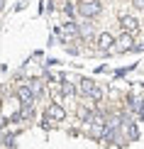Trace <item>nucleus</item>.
Masks as SVG:
<instances>
[{"label": "nucleus", "mask_w": 144, "mask_h": 149, "mask_svg": "<svg viewBox=\"0 0 144 149\" xmlns=\"http://www.w3.org/2000/svg\"><path fill=\"white\" fill-rule=\"evenodd\" d=\"M78 93H81V95H88L90 100H100V98H103V91H100L98 86H95V81H90V78H83V81H81Z\"/></svg>", "instance_id": "nucleus-1"}, {"label": "nucleus", "mask_w": 144, "mask_h": 149, "mask_svg": "<svg viewBox=\"0 0 144 149\" xmlns=\"http://www.w3.org/2000/svg\"><path fill=\"white\" fill-rule=\"evenodd\" d=\"M78 12L83 17H95L100 12V3H98V0H81V3H78Z\"/></svg>", "instance_id": "nucleus-2"}, {"label": "nucleus", "mask_w": 144, "mask_h": 149, "mask_svg": "<svg viewBox=\"0 0 144 149\" xmlns=\"http://www.w3.org/2000/svg\"><path fill=\"white\" fill-rule=\"evenodd\" d=\"M66 117V113H64V108H61L59 103H51L47 108V120H54V122H61Z\"/></svg>", "instance_id": "nucleus-3"}, {"label": "nucleus", "mask_w": 144, "mask_h": 149, "mask_svg": "<svg viewBox=\"0 0 144 149\" xmlns=\"http://www.w3.org/2000/svg\"><path fill=\"white\" fill-rule=\"evenodd\" d=\"M17 98L22 100L24 108H32V105H34V93L29 91V86H22V88L17 91Z\"/></svg>", "instance_id": "nucleus-4"}, {"label": "nucleus", "mask_w": 144, "mask_h": 149, "mask_svg": "<svg viewBox=\"0 0 144 149\" xmlns=\"http://www.w3.org/2000/svg\"><path fill=\"white\" fill-rule=\"evenodd\" d=\"M120 24H122V29H125L127 34H132V32L139 29V22H137L132 15H122V17H120Z\"/></svg>", "instance_id": "nucleus-5"}, {"label": "nucleus", "mask_w": 144, "mask_h": 149, "mask_svg": "<svg viewBox=\"0 0 144 149\" xmlns=\"http://www.w3.org/2000/svg\"><path fill=\"white\" fill-rule=\"evenodd\" d=\"M59 34H61V39H68V37H76L78 34V27L73 22H66L64 27H59Z\"/></svg>", "instance_id": "nucleus-6"}, {"label": "nucleus", "mask_w": 144, "mask_h": 149, "mask_svg": "<svg viewBox=\"0 0 144 149\" xmlns=\"http://www.w3.org/2000/svg\"><path fill=\"white\" fill-rule=\"evenodd\" d=\"M98 44H100V49H110L115 44V37L110 32H103V34H98Z\"/></svg>", "instance_id": "nucleus-7"}, {"label": "nucleus", "mask_w": 144, "mask_h": 149, "mask_svg": "<svg viewBox=\"0 0 144 149\" xmlns=\"http://www.w3.org/2000/svg\"><path fill=\"white\" fill-rule=\"evenodd\" d=\"M117 44H120V49H132V44H134V42H132V34H122Z\"/></svg>", "instance_id": "nucleus-8"}, {"label": "nucleus", "mask_w": 144, "mask_h": 149, "mask_svg": "<svg viewBox=\"0 0 144 149\" xmlns=\"http://www.w3.org/2000/svg\"><path fill=\"white\" fill-rule=\"evenodd\" d=\"M127 134H129V139H132V142L139 139V130H137L134 122H127Z\"/></svg>", "instance_id": "nucleus-9"}, {"label": "nucleus", "mask_w": 144, "mask_h": 149, "mask_svg": "<svg viewBox=\"0 0 144 149\" xmlns=\"http://www.w3.org/2000/svg\"><path fill=\"white\" fill-rule=\"evenodd\" d=\"M61 93H64V95H73V93H76V88H73L68 81H61Z\"/></svg>", "instance_id": "nucleus-10"}, {"label": "nucleus", "mask_w": 144, "mask_h": 149, "mask_svg": "<svg viewBox=\"0 0 144 149\" xmlns=\"http://www.w3.org/2000/svg\"><path fill=\"white\" fill-rule=\"evenodd\" d=\"M5 147H8V149H15V134H8V137H5Z\"/></svg>", "instance_id": "nucleus-11"}, {"label": "nucleus", "mask_w": 144, "mask_h": 149, "mask_svg": "<svg viewBox=\"0 0 144 149\" xmlns=\"http://www.w3.org/2000/svg\"><path fill=\"white\" fill-rule=\"evenodd\" d=\"M132 5H134V8H139V10H144V0H132Z\"/></svg>", "instance_id": "nucleus-12"}, {"label": "nucleus", "mask_w": 144, "mask_h": 149, "mask_svg": "<svg viewBox=\"0 0 144 149\" xmlns=\"http://www.w3.org/2000/svg\"><path fill=\"white\" fill-rule=\"evenodd\" d=\"M64 12H66L68 17H71V15H73V5H66V8H64Z\"/></svg>", "instance_id": "nucleus-13"}]
</instances>
